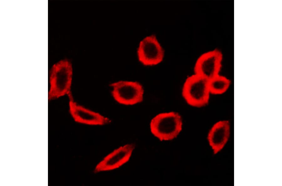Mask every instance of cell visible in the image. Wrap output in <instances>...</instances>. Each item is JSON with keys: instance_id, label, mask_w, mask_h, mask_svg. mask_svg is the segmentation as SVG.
I'll return each instance as SVG.
<instances>
[{"instance_id": "2", "label": "cell", "mask_w": 282, "mask_h": 186, "mask_svg": "<svg viewBox=\"0 0 282 186\" xmlns=\"http://www.w3.org/2000/svg\"><path fill=\"white\" fill-rule=\"evenodd\" d=\"M211 95L208 80L194 73L186 79L182 87L183 99L192 107L201 108L208 105Z\"/></svg>"}, {"instance_id": "3", "label": "cell", "mask_w": 282, "mask_h": 186, "mask_svg": "<svg viewBox=\"0 0 282 186\" xmlns=\"http://www.w3.org/2000/svg\"><path fill=\"white\" fill-rule=\"evenodd\" d=\"M183 125L180 115L175 111L159 113L154 116L150 123V129L154 136L161 141L171 140L181 131Z\"/></svg>"}, {"instance_id": "1", "label": "cell", "mask_w": 282, "mask_h": 186, "mask_svg": "<svg viewBox=\"0 0 282 186\" xmlns=\"http://www.w3.org/2000/svg\"><path fill=\"white\" fill-rule=\"evenodd\" d=\"M72 77V65L68 59H61L53 65L49 72V100L70 95Z\"/></svg>"}, {"instance_id": "4", "label": "cell", "mask_w": 282, "mask_h": 186, "mask_svg": "<svg viewBox=\"0 0 282 186\" xmlns=\"http://www.w3.org/2000/svg\"><path fill=\"white\" fill-rule=\"evenodd\" d=\"M111 94L118 103L132 105L142 102L144 90L142 85L137 81L121 80L111 84Z\"/></svg>"}, {"instance_id": "10", "label": "cell", "mask_w": 282, "mask_h": 186, "mask_svg": "<svg viewBox=\"0 0 282 186\" xmlns=\"http://www.w3.org/2000/svg\"><path fill=\"white\" fill-rule=\"evenodd\" d=\"M208 86L211 94L220 95L229 89L231 81L226 77L219 74L208 80Z\"/></svg>"}, {"instance_id": "9", "label": "cell", "mask_w": 282, "mask_h": 186, "mask_svg": "<svg viewBox=\"0 0 282 186\" xmlns=\"http://www.w3.org/2000/svg\"><path fill=\"white\" fill-rule=\"evenodd\" d=\"M229 121H220L216 123L210 130L207 139L214 154L220 151L227 143L230 135Z\"/></svg>"}, {"instance_id": "8", "label": "cell", "mask_w": 282, "mask_h": 186, "mask_svg": "<svg viewBox=\"0 0 282 186\" xmlns=\"http://www.w3.org/2000/svg\"><path fill=\"white\" fill-rule=\"evenodd\" d=\"M69 96V113L75 122L90 125H104L111 122L108 117L77 104L71 94Z\"/></svg>"}, {"instance_id": "7", "label": "cell", "mask_w": 282, "mask_h": 186, "mask_svg": "<svg viewBox=\"0 0 282 186\" xmlns=\"http://www.w3.org/2000/svg\"><path fill=\"white\" fill-rule=\"evenodd\" d=\"M135 147L133 144H128L116 149L97 165L94 172L112 170L121 167L129 161Z\"/></svg>"}, {"instance_id": "5", "label": "cell", "mask_w": 282, "mask_h": 186, "mask_svg": "<svg viewBox=\"0 0 282 186\" xmlns=\"http://www.w3.org/2000/svg\"><path fill=\"white\" fill-rule=\"evenodd\" d=\"M223 60V54L218 49L204 52L196 60L194 73L209 80L220 74Z\"/></svg>"}, {"instance_id": "6", "label": "cell", "mask_w": 282, "mask_h": 186, "mask_svg": "<svg viewBox=\"0 0 282 186\" xmlns=\"http://www.w3.org/2000/svg\"><path fill=\"white\" fill-rule=\"evenodd\" d=\"M139 61L145 66H153L163 60L164 51L154 34L148 36L140 42L137 49Z\"/></svg>"}]
</instances>
